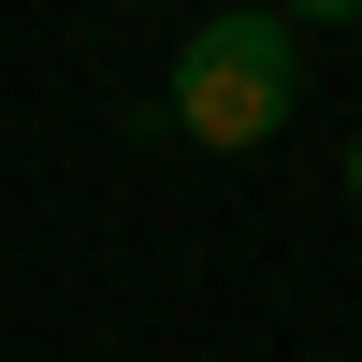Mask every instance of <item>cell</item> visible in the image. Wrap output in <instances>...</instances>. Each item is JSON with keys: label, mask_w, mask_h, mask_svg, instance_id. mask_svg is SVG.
Segmentation results:
<instances>
[{"label": "cell", "mask_w": 362, "mask_h": 362, "mask_svg": "<svg viewBox=\"0 0 362 362\" xmlns=\"http://www.w3.org/2000/svg\"><path fill=\"white\" fill-rule=\"evenodd\" d=\"M348 203H362V131H348Z\"/></svg>", "instance_id": "2"}, {"label": "cell", "mask_w": 362, "mask_h": 362, "mask_svg": "<svg viewBox=\"0 0 362 362\" xmlns=\"http://www.w3.org/2000/svg\"><path fill=\"white\" fill-rule=\"evenodd\" d=\"M290 116H305V29H290V15L232 0V15H203L189 44H174L160 131H189V145H218V160H247V145H276Z\"/></svg>", "instance_id": "1"}]
</instances>
